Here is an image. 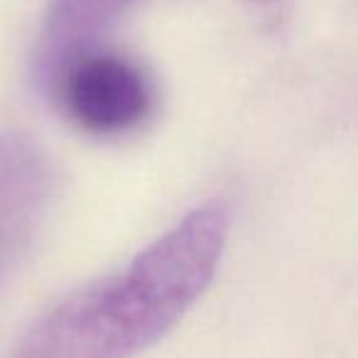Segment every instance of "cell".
Masks as SVG:
<instances>
[{
    "label": "cell",
    "mask_w": 358,
    "mask_h": 358,
    "mask_svg": "<svg viewBox=\"0 0 358 358\" xmlns=\"http://www.w3.org/2000/svg\"><path fill=\"white\" fill-rule=\"evenodd\" d=\"M226 236V206H196L125 268L45 314L22 338L15 358H133L159 341L204 294Z\"/></svg>",
    "instance_id": "obj_1"
},
{
    "label": "cell",
    "mask_w": 358,
    "mask_h": 358,
    "mask_svg": "<svg viewBox=\"0 0 358 358\" xmlns=\"http://www.w3.org/2000/svg\"><path fill=\"white\" fill-rule=\"evenodd\" d=\"M62 110L96 138L135 133L155 110V84L128 55L91 47L66 59L47 81Z\"/></svg>",
    "instance_id": "obj_2"
},
{
    "label": "cell",
    "mask_w": 358,
    "mask_h": 358,
    "mask_svg": "<svg viewBox=\"0 0 358 358\" xmlns=\"http://www.w3.org/2000/svg\"><path fill=\"white\" fill-rule=\"evenodd\" d=\"M55 185V167L30 135L0 133V287L40 234Z\"/></svg>",
    "instance_id": "obj_3"
},
{
    "label": "cell",
    "mask_w": 358,
    "mask_h": 358,
    "mask_svg": "<svg viewBox=\"0 0 358 358\" xmlns=\"http://www.w3.org/2000/svg\"><path fill=\"white\" fill-rule=\"evenodd\" d=\"M135 0H52L35 55V71L42 86L74 55L96 47Z\"/></svg>",
    "instance_id": "obj_4"
},
{
    "label": "cell",
    "mask_w": 358,
    "mask_h": 358,
    "mask_svg": "<svg viewBox=\"0 0 358 358\" xmlns=\"http://www.w3.org/2000/svg\"><path fill=\"white\" fill-rule=\"evenodd\" d=\"M253 3H258V6H268V3H275V0H253Z\"/></svg>",
    "instance_id": "obj_5"
}]
</instances>
